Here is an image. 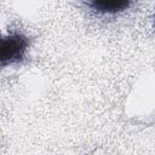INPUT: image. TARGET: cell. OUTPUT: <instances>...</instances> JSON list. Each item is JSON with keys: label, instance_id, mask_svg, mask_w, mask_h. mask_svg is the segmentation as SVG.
Here are the masks:
<instances>
[{"label": "cell", "instance_id": "6da1fadb", "mask_svg": "<svg viewBox=\"0 0 155 155\" xmlns=\"http://www.w3.org/2000/svg\"><path fill=\"white\" fill-rule=\"evenodd\" d=\"M28 41L19 34L0 38V64H7L22 58Z\"/></svg>", "mask_w": 155, "mask_h": 155}, {"label": "cell", "instance_id": "7a4b0ae2", "mask_svg": "<svg viewBox=\"0 0 155 155\" xmlns=\"http://www.w3.org/2000/svg\"><path fill=\"white\" fill-rule=\"evenodd\" d=\"M130 5L128 1L125 0H102V1H93L90 2V6H92L94 10H98L101 12H117L121 10H125Z\"/></svg>", "mask_w": 155, "mask_h": 155}]
</instances>
